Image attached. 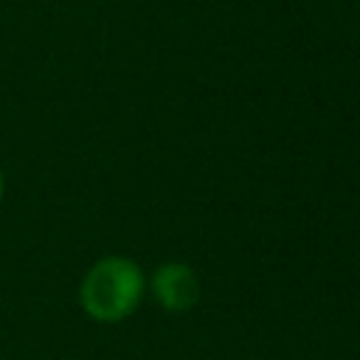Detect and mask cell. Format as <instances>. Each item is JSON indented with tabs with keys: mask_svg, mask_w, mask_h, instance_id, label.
I'll return each instance as SVG.
<instances>
[{
	"mask_svg": "<svg viewBox=\"0 0 360 360\" xmlns=\"http://www.w3.org/2000/svg\"><path fill=\"white\" fill-rule=\"evenodd\" d=\"M146 292L166 312H188L200 301V278L186 262H163L146 276Z\"/></svg>",
	"mask_w": 360,
	"mask_h": 360,
	"instance_id": "obj_2",
	"label": "cell"
},
{
	"mask_svg": "<svg viewBox=\"0 0 360 360\" xmlns=\"http://www.w3.org/2000/svg\"><path fill=\"white\" fill-rule=\"evenodd\" d=\"M146 298L143 267L121 253L96 259L79 281V307L96 323H121Z\"/></svg>",
	"mask_w": 360,
	"mask_h": 360,
	"instance_id": "obj_1",
	"label": "cell"
},
{
	"mask_svg": "<svg viewBox=\"0 0 360 360\" xmlns=\"http://www.w3.org/2000/svg\"><path fill=\"white\" fill-rule=\"evenodd\" d=\"M6 197V174H3V166H0V202Z\"/></svg>",
	"mask_w": 360,
	"mask_h": 360,
	"instance_id": "obj_3",
	"label": "cell"
}]
</instances>
